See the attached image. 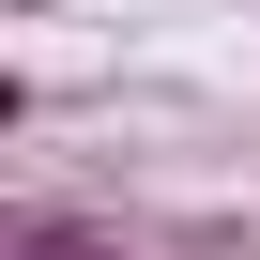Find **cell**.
Instances as JSON below:
<instances>
[{
	"label": "cell",
	"instance_id": "obj_1",
	"mask_svg": "<svg viewBox=\"0 0 260 260\" xmlns=\"http://www.w3.org/2000/svg\"><path fill=\"white\" fill-rule=\"evenodd\" d=\"M16 260H107V245H92V230H31Z\"/></svg>",
	"mask_w": 260,
	"mask_h": 260
}]
</instances>
